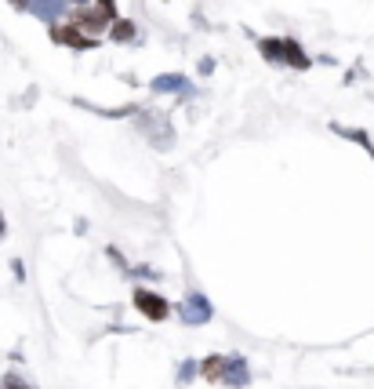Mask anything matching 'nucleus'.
<instances>
[{"label":"nucleus","instance_id":"nucleus-17","mask_svg":"<svg viewBox=\"0 0 374 389\" xmlns=\"http://www.w3.org/2000/svg\"><path fill=\"white\" fill-rule=\"evenodd\" d=\"M200 73H203V77H211V73H215V59H211V55H203V59H200Z\"/></svg>","mask_w":374,"mask_h":389},{"label":"nucleus","instance_id":"nucleus-9","mask_svg":"<svg viewBox=\"0 0 374 389\" xmlns=\"http://www.w3.org/2000/svg\"><path fill=\"white\" fill-rule=\"evenodd\" d=\"M284 41V66H291V69H309L312 66V59L305 55V48L294 41V36H280Z\"/></svg>","mask_w":374,"mask_h":389},{"label":"nucleus","instance_id":"nucleus-12","mask_svg":"<svg viewBox=\"0 0 374 389\" xmlns=\"http://www.w3.org/2000/svg\"><path fill=\"white\" fill-rule=\"evenodd\" d=\"M109 36H113L117 44H131L138 36V26L131 22V18H117V22H109Z\"/></svg>","mask_w":374,"mask_h":389},{"label":"nucleus","instance_id":"nucleus-6","mask_svg":"<svg viewBox=\"0 0 374 389\" xmlns=\"http://www.w3.org/2000/svg\"><path fill=\"white\" fill-rule=\"evenodd\" d=\"M149 91L153 95H178V99H189L193 95V84L185 73H160V77L149 80Z\"/></svg>","mask_w":374,"mask_h":389},{"label":"nucleus","instance_id":"nucleus-11","mask_svg":"<svg viewBox=\"0 0 374 389\" xmlns=\"http://www.w3.org/2000/svg\"><path fill=\"white\" fill-rule=\"evenodd\" d=\"M331 132H334V135H342V139H349V142H357V146H364V150L374 157V139L364 132V127H342V124H331Z\"/></svg>","mask_w":374,"mask_h":389},{"label":"nucleus","instance_id":"nucleus-8","mask_svg":"<svg viewBox=\"0 0 374 389\" xmlns=\"http://www.w3.org/2000/svg\"><path fill=\"white\" fill-rule=\"evenodd\" d=\"M26 11L36 15L48 26H59V22H66V15H69V0H29Z\"/></svg>","mask_w":374,"mask_h":389},{"label":"nucleus","instance_id":"nucleus-1","mask_svg":"<svg viewBox=\"0 0 374 389\" xmlns=\"http://www.w3.org/2000/svg\"><path fill=\"white\" fill-rule=\"evenodd\" d=\"M135 127L149 139V146L153 150H160V153H167L175 146V127H171V120H167L164 113H157V109H135Z\"/></svg>","mask_w":374,"mask_h":389},{"label":"nucleus","instance_id":"nucleus-20","mask_svg":"<svg viewBox=\"0 0 374 389\" xmlns=\"http://www.w3.org/2000/svg\"><path fill=\"white\" fill-rule=\"evenodd\" d=\"M0 229H4V222H0Z\"/></svg>","mask_w":374,"mask_h":389},{"label":"nucleus","instance_id":"nucleus-5","mask_svg":"<svg viewBox=\"0 0 374 389\" xmlns=\"http://www.w3.org/2000/svg\"><path fill=\"white\" fill-rule=\"evenodd\" d=\"M178 317H182V324H193V327L208 324V320H211V302H208V295L189 291V295L182 299V306H178Z\"/></svg>","mask_w":374,"mask_h":389},{"label":"nucleus","instance_id":"nucleus-4","mask_svg":"<svg viewBox=\"0 0 374 389\" xmlns=\"http://www.w3.org/2000/svg\"><path fill=\"white\" fill-rule=\"evenodd\" d=\"M66 18H69L73 29H80L84 36H91V41H99V36L109 29V22H106V18H102L95 8H91V4H87V8H69Z\"/></svg>","mask_w":374,"mask_h":389},{"label":"nucleus","instance_id":"nucleus-10","mask_svg":"<svg viewBox=\"0 0 374 389\" xmlns=\"http://www.w3.org/2000/svg\"><path fill=\"white\" fill-rule=\"evenodd\" d=\"M258 55L269 66H284V41L280 36H258Z\"/></svg>","mask_w":374,"mask_h":389},{"label":"nucleus","instance_id":"nucleus-13","mask_svg":"<svg viewBox=\"0 0 374 389\" xmlns=\"http://www.w3.org/2000/svg\"><path fill=\"white\" fill-rule=\"evenodd\" d=\"M196 375H203V382L218 386L222 382V353H211L203 364H196Z\"/></svg>","mask_w":374,"mask_h":389},{"label":"nucleus","instance_id":"nucleus-16","mask_svg":"<svg viewBox=\"0 0 374 389\" xmlns=\"http://www.w3.org/2000/svg\"><path fill=\"white\" fill-rule=\"evenodd\" d=\"M0 389H29V386H26V382H22V379H18V375H15V372H11V375H8V379H4V382H0Z\"/></svg>","mask_w":374,"mask_h":389},{"label":"nucleus","instance_id":"nucleus-7","mask_svg":"<svg viewBox=\"0 0 374 389\" xmlns=\"http://www.w3.org/2000/svg\"><path fill=\"white\" fill-rule=\"evenodd\" d=\"M51 29V41L62 44V48H73V51H91L99 48V41H91V36H84L80 29H73L69 22H59V26H48Z\"/></svg>","mask_w":374,"mask_h":389},{"label":"nucleus","instance_id":"nucleus-2","mask_svg":"<svg viewBox=\"0 0 374 389\" xmlns=\"http://www.w3.org/2000/svg\"><path fill=\"white\" fill-rule=\"evenodd\" d=\"M131 302H135V309L142 313L145 320H153V324L167 320V313H171V302H167L164 295H157L153 288H135V295H131Z\"/></svg>","mask_w":374,"mask_h":389},{"label":"nucleus","instance_id":"nucleus-15","mask_svg":"<svg viewBox=\"0 0 374 389\" xmlns=\"http://www.w3.org/2000/svg\"><path fill=\"white\" fill-rule=\"evenodd\" d=\"M193 379H196V360H182V364H178L175 382H178V386H189Z\"/></svg>","mask_w":374,"mask_h":389},{"label":"nucleus","instance_id":"nucleus-19","mask_svg":"<svg viewBox=\"0 0 374 389\" xmlns=\"http://www.w3.org/2000/svg\"><path fill=\"white\" fill-rule=\"evenodd\" d=\"M91 0H69V8H87Z\"/></svg>","mask_w":374,"mask_h":389},{"label":"nucleus","instance_id":"nucleus-18","mask_svg":"<svg viewBox=\"0 0 374 389\" xmlns=\"http://www.w3.org/2000/svg\"><path fill=\"white\" fill-rule=\"evenodd\" d=\"M11 8H18V11H26V8H29V0H11Z\"/></svg>","mask_w":374,"mask_h":389},{"label":"nucleus","instance_id":"nucleus-14","mask_svg":"<svg viewBox=\"0 0 374 389\" xmlns=\"http://www.w3.org/2000/svg\"><path fill=\"white\" fill-rule=\"evenodd\" d=\"M91 8H95L106 22H117L120 18V11H117V0H91Z\"/></svg>","mask_w":374,"mask_h":389},{"label":"nucleus","instance_id":"nucleus-3","mask_svg":"<svg viewBox=\"0 0 374 389\" xmlns=\"http://www.w3.org/2000/svg\"><path fill=\"white\" fill-rule=\"evenodd\" d=\"M218 386H229V389L251 386V364H247L244 353H226L222 357V382Z\"/></svg>","mask_w":374,"mask_h":389}]
</instances>
